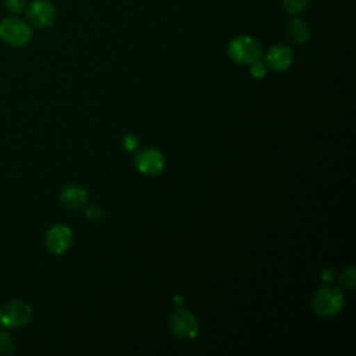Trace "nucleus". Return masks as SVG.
Masks as SVG:
<instances>
[{
	"label": "nucleus",
	"mask_w": 356,
	"mask_h": 356,
	"mask_svg": "<svg viewBox=\"0 0 356 356\" xmlns=\"http://www.w3.org/2000/svg\"><path fill=\"white\" fill-rule=\"evenodd\" d=\"M33 35V28L29 22L19 17L7 14L0 19V40L10 47H24L26 46Z\"/></svg>",
	"instance_id": "obj_1"
},
{
	"label": "nucleus",
	"mask_w": 356,
	"mask_h": 356,
	"mask_svg": "<svg viewBox=\"0 0 356 356\" xmlns=\"http://www.w3.org/2000/svg\"><path fill=\"white\" fill-rule=\"evenodd\" d=\"M228 57L241 65H249L250 63L261 58V43L250 35H238L232 38L227 46Z\"/></svg>",
	"instance_id": "obj_2"
},
{
	"label": "nucleus",
	"mask_w": 356,
	"mask_h": 356,
	"mask_svg": "<svg viewBox=\"0 0 356 356\" xmlns=\"http://www.w3.org/2000/svg\"><path fill=\"white\" fill-rule=\"evenodd\" d=\"M345 305L342 292L335 286H323L312 298V309L321 317L337 316Z\"/></svg>",
	"instance_id": "obj_3"
},
{
	"label": "nucleus",
	"mask_w": 356,
	"mask_h": 356,
	"mask_svg": "<svg viewBox=\"0 0 356 356\" xmlns=\"http://www.w3.org/2000/svg\"><path fill=\"white\" fill-rule=\"evenodd\" d=\"M24 18L32 28L44 29L56 22L57 7L50 0H32L26 4Z\"/></svg>",
	"instance_id": "obj_4"
},
{
	"label": "nucleus",
	"mask_w": 356,
	"mask_h": 356,
	"mask_svg": "<svg viewBox=\"0 0 356 356\" xmlns=\"http://www.w3.org/2000/svg\"><path fill=\"white\" fill-rule=\"evenodd\" d=\"M32 307L24 300H10L0 306V325L7 330L24 327L32 317Z\"/></svg>",
	"instance_id": "obj_5"
},
{
	"label": "nucleus",
	"mask_w": 356,
	"mask_h": 356,
	"mask_svg": "<svg viewBox=\"0 0 356 356\" xmlns=\"http://www.w3.org/2000/svg\"><path fill=\"white\" fill-rule=\"evenodd\" d=\"M171 332L181 339H193L199 334V323L193 313L178 307L168 318Z\"/></svg>",
	"instance_id": "obj_6"
},
{
	"label": "nucleus",
	"mask_w": 356,
	"mask_h": 356,
	"mask_svg": "<svg viewBox=\"0 0 356 356\" xmlns=\"http://www.w3.org/2000/svg\"><path fill=\"white\" fill-rule=\"evenodd\" d=\"M134 165L139 172L147 177H154L163 172L165 167V159L160 150L154 147H145L135 153Z\"/></svg>",
	"instance_id": "obj_7"
},
{
	"label": "nucleus",
	"mask_w": 356,
	"mask_h": 356,
	"mask_svg": "<svg viewBox=\"0 0 356 356\" xmlns=\"http://www.w3.org/2000/svg\"><path fill=\"white\" fill-rule=\"evenodd\" d=\"M72 239L74 235L70 227L64 224H56L50 227L44 234V246L53 254H63L70 249Z\"/></svg>",
	"instance_id": "obj_8"
},
{
	"label": "nucleus",
	"mask_w": 356,
	"mask_h": 356,
	"mask_svg": "<svg viewBox=\"0 0 356 356\" xmlns=\"http://www.w3.org/2000/svg\"><path fill=\"white\" fill-rule=\"evenodd\" d=\"M267 68L281 72L286 71L293 63V50L286 44H274L263 56Z\"/></svg>",
	"instance_id": "obj_9"
},
{
	"label": "nucleus",
	"mask_w": 356,
	"mask_h": 356,
	"mask_svg": "<svg viewBox=\"0 0 356 356\" xmlns=\"http://www.w3.org/2000/svg\"><path fill=\"white\" fill-rule=\"evenodd\" d=\"M60 202L64 207L76 210L86 204L88 202V192L83 186L76 184L65 185L60 192Z\"/></svg>",
	"instance_id": "obj_10"
},
{
	"label": "nucleus",
	"mask_w": 356,
	"mask_h": 356,
	"mask_svg": "<svg viewBox=\"0 0 356 356\" xmlns=\"http://www.w3.org/2000/svg\"><path fill=\"white\" fill-rule=\"evenodd\" d=\"M286 33L292 42L303 44L310 39L312 32L309 24L303 18L292 15V18L286 22Z\"/></svg>",
	"instance_id": "obj_11"
},
{
	"label": "nucleus",
	"mask_w": 356,
	"mask_h": 356,
	"mask_svg": "<svg viewBox=\"0 0 356 356\" xmlns=\"http://www.w3.org/2000/svg\"><path fill=\"white\" fill-rule=\"evenodd\" d=\"M310 3L312 0H281L284 11L291 17L302 14L310 6Z\"/></svg>",
	"instance_id": "obj_12"
},
{
	"label": "nucleus",
	"mask_w": 356,
	"mask_h": 356,
	"mask_svg": "<svg viewBox=\"0 0 356 356\" xmlns=\"http://www.w3.org/2000/svg\"><path fill=\"white\" fill-rule=\"evenodd\" d=\"M26 4H28V0H1L0 6H3V8L8 14L21 15V14H24Z\"/></svg>",
	"instance_id": "obj_13"
},
{
	"label": "nucleus",
	"mask_w": 356,
	"mask_h": 356,
	"mask_svg": "<svg viewBox=\"0 0 356 356\" xmlns=\"http://www.w3.org/2000/svg\"><path fill=\"white\" fill-rule=\"evenodd\" d=\"M14 338L7 328L0 330V355H10L14 350Z\"/></svg>",
	"instance_id": "obj_14"
},
{
	"label": "nucleus",
	"mask_w": 356,
	"mask_h": 356,
	"mask_svg": "<svg viewBox=\"0 0 356 356\" xmlns=\"http://www.w3.org/2000/svg\"><path fill=\"white\" fill-rule=\"evenodd\" d=\"M249 72H250V75L253 78L261 79L267 74V65L264 64V61L261 58H259V60H256V61L249 64Z\"/></svg>",
	"instance_id": "obj_15"
},
{
	"label": "nucleus",
	"mask_w": 356,
	"mask_h": 356,
	"mask_svg": "<svg viewBox=\"0 0 356 356\" xmlns=\"http://www.w3.org/2000/svg\"><path fill=\"white\" fill-rule=\"evenodd\" d=\"M341 284L348 288L349 291H353L355 289V285H356V274H355V268L350 266L348 267L342 275H341Z\"/></svg>",
	"instance_id": "obj_16"
},
{
	"label": "nucleus",
	"mask_w": 356,
	"mask_h": 356,
	"mask_svg": "<svg viewBox=\"0 0 356 356\" xmlns=\"http://www.w3.org/2000/svg\"><path fill=\"white\" fill-rule=\"evenodd\" d=\"M122 147L127 150V152H134L138 149V145H139V138L135 135V134H127L122 140Z\"/></svg>",
	"instance_id": "obj_17"
},
{
	"label": "nucleus",
	"mask_w": 356,
	"mask_h": 356,
	"mask_svg": "<svg viewBox=\"0 0 356 356\" xmlns=\"http://www.w3.org/2000/svg\"><path fill=\"white\" fill-rule=\"evenodd\" d=\"M85 216H86V218H89L90 221H97V220H100L102 218V216H103V211H102V207L100 206H97V204H89L88 207H86V210H85Z\"/></svg>",
	"instance_id": "obj_18"
},
{
	"label": "nucleus",
	"mask_w": 356,
	"mask_h": 356,
	"mask_svg": "<svg viewBox=\"0 0 356 356\" xmlns=\"http://www.w3.org/2000/svg\"><path fill=\"white\" fill-rule=\"evenodd\" d=\"M334 277H335V273H334V270L330 268V267H327V268H324V270L321 271V280H324V281H327V282L332 281Z\"/></svg>",
	"instance_id": "obj_19"
},
{
	"label": "nucleus",
	"mask_w": 356,
	"mask_h": 356,
	"mask_svg": "<svg viewBox=\"0 0 356 356\" xmlns=\"http://www.w3.org/2000/svg\"><path fill=\"white\" fill-rule=\"evenodd\" d=\"M0 4H1V0H0Z\"/></svg>",
	"instance_id": "obj_20"
}]
</instances>
